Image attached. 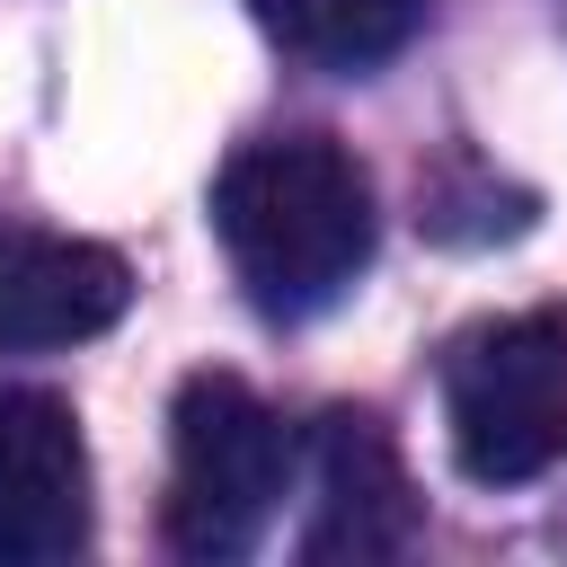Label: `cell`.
I'll return each instance as SVG.
<instances>
[{"label": "cell", "mask_w": 567, "mask_h": 567, "mask_svg": "<svg viewBox=\"0 0 567 567\" xmlns=\"http://www.w3.org/2000/svg\"><path fill=\"white\" fill-rule=\"evenodd\" d=\"M213 230L230 275L266 319L328 310L372 266V177L328 133H275L221 159L213 177Z\"/></svg>", "instance_id": "6da1fadb"}, {"label": "cell", "mask_w": 567, "mask_h": 567, "mask_svg": "<svg viewBox=\"0 0 567 567\" xmlns=\"http://www.w3.org/2000/svg\"><path fill=\"white\" fill-rule=\"evenodd\" d=\"M292 487V434L239 372H195L168 408V549L230 567Z\"/></svg>", "instance_id": "7a4b0ae2"}, {"label": "cell", "mask_w": 567, "mask_h": 567, "mask_svg": "<svg viewBox=\"0 0 567 567\" xmlns=\"http://www.w3.org/2000/svg\"><path fill=\"white\" fill-rule=\"evenodd\" d=\"M443 425L478 487H523L567 461V310H514L443 354Z\"/></svg>", "instance_id": "3957f363"}, {"label": "cell", "mask_w": 567, "mask_h": 567, "mask_svg": "<svg viewBox=\"0 0 567 567\" xmlns=\"http://www.w3.org/2000/svg\"><path fill=\"white\" fill-rule=\"evenodd\" d=\"M425 532V505L408 487V461L372 408H328L310 425V523L301 558L310 567H372L408 558Z\"/></svg>", "instance_id": "277c9868"}, {"label": "cell", "mask_w": 567, "mask_h": 567, "mask_svg": "<svg viewBox=\"0 0 567 567\" xmlns=\"http://www.w3.org/2000/svg\"><path fill=\"white\" fill-rule=\"evenodd\" d=\"M89 549V443L71 399L0 390V567H53Z\"/></svg>", "instance_id": "5b68a950"}, {"label": "cell", "mask_w": 567, "mask_h": 567, "mask_svg": "<svg viewBox=\"0 0 567 567\" xmlns=\"http://www.w3.org/2000/svg\"><path fill=\"white\" fill-rule=\"evenodd\" d=\"M133 301V275L115 248L71 239V230H27L0 221V354H44L115 328Z\"/></svg>", "instance_id": "8992f818"}, {"label": "cell", "mask_w": 567, "mask_h": 567, "mask_svg": "<svg viewBox=\"0 0 567 567\" xmlns=\"http://www.w3.org/2000/svg\"><path fill=\"white\" fill-rule=\"evenodd\" d=\"M248 9L284 53H301L319 71H372L425 18V0H248Z\"/></svg>", "instance_id": "52a82bcc"}]
</instances>
